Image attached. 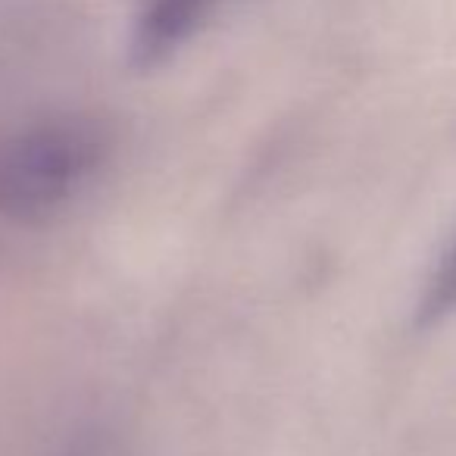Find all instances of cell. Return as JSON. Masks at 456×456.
<instances>
[{
	"instance_id": "6da1fadb",
	"label": "cell",
	"mask_w": 456,
	"mask_h": 456,
	"mask_svg": "<svg viewBox=\"0 0 456 456\" xmlns=\"http://www.w3.org/2000/svg\"><path fill=\"white\" fill-rule=\"evenodd\" d=\"M110 157V132L91 116H53L0 138V216L41 225Z\"/></svg>"
},
{
	"instance_id": "7a4b0ae2",
	"label": "cell",
	"mask_w": 456,
	"mask_h": 456,
	"mask_svg": "<svg viewBox=\"0 0 456 456\" xmlns=\"http://www.w3.org/2000/svg\"><path fill=\"white\" fill-rule=\"evenodd\" d=\"M219 0H138L132 32H128V63L147 72L169 63L216 13Z\"/></svg>"
},
{
	"instance_id": "3957f363",
	"label": "cell",
	"mask_w": 456,
	"mask_h": 456,
	"mask_svg": "<svg viewBox=\"0 0 456 456\" xmlns=\"http://www.w3.org/2000/svg\"><path fill=\"white\" fill-rule=\"evenodd\" d=\"M456 310V244L431 275L428 291L422 297V319H441Z\"/></svg>"
}]
</instances>
